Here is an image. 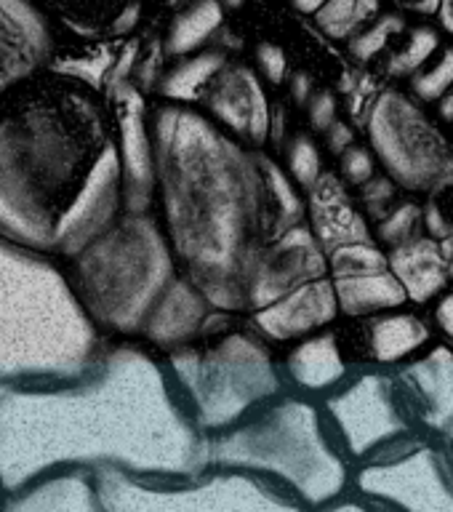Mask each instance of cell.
<instances>
[{
	"label": "cell",
	"mask_w": 453,
	"mask_h": 512,
	"mask_svg": "<svg viewBox=\"0 0 453 512\" xmlns=\"http://www.w3.org/2000/svg\"><path fill=\"white\" fill-rule=\"evenodd\" d=\"M200 451L166 363L134 339H110L78 376L0 390V499L54 470L184 478Z\"/></svg>",
	"instance_id": "obj_1"
},
{
	"label": "cell",
	"mask_w": 453,
	"mask_h": 512,
	"mask_svg": "<svg viewBox=\"0 0 453 512\" xmlns=\"http://www.w3.org/2000/svg\"><path fill=\"white\" fill-rule=\"evenodd\" d=\"M123 208L107 96L43 70L0 102V238L62 262Z\"/></svg>",
	"instance_id": "obj_2"
},
{
	"label": "cell",
	"mask_w": 453,
	"mask_h": 512,
	"mask_svg": "<svg viewBox=\"0 0 453 512\" xmlns=\"http://www.w3.org/2000/svg\"><path fill=\"white\" fill-rule=\"evenodd\" d=\"M152 214L176 270L216 310L246 315L248 278L278 238L264 150L224 131L200 107L150 102Z\"/></svg>",
	"instance_id": "obj_3"
},
{
	"label": "cell",
	"mask_w": 453,
	"mask_h": 512,
	"mask_svg": "<svg viewBox=\"0 0 453 512\" xmlns=\"http://www.w3.org/2000/svg\"><path fill=\"white\" fill-rule=\"evenodd\" d=\"M107 342L62 264L0 238V390L83 374Z\"/></svg>",
	"instance_id": "obj_4"
},
{
	"label": "cell",
	"mask_w": 453,
	"mask_h": 512,
	"mask_svg": "<svg viewBox=\"0 0 453 512\" xmlns=\"http://www.w3.org/2000/svg\"><path fill=\"white\" fill-rule=\"evenodd\" d=\"M326 414L283 390L243 422L203 435V467L243 470L280 486L299 507H328L347 486V464Z\"/></svg>",
	"instance_id": "obj_5"
},
{
	"label": "cell",
	"mask_w": 453,
	"mask_h": 512,
	"mask_svg": "<svg viewBox=\"0 0 453 512\" xmlns=\"http://www.w3.org/2000/svg\"><path fill=\"white\" fill-rule=\"evenodd\" d=\"M59 264L96 331L104 339L134 342L182 275L158 216L128 208H120L94 238Z\"/></svg>",
	"instance_id": "obj_6"
},
{
	"label": "cell",
	"mask_w": 453,
	"mask_h": 512,
	"mask_svg": "<svg viewBox=\"0 0 453 512\" xmlns=\"http://www.w3.org/2000/svg\"><path fill=\"white\" fill-rule=\"evenodd\" d=\"M200 435H214L286 387L278 347L240 312L214 310L192 342L160 355Z\"/></svg>",
	"instance_id": "obj_7"
},
{
	"label": "cell",
	"mask_w": 453,
	"mask_h": 512,
	"mask_svg": "<svg viewBox=\"0 0 453 512\" xmlns=\"http://www.w3.org/2000/svg\"><path fill=\"white\" fill-rule=\"evenodd\" d=\"M102 512H299L302 507L267 478L227 467H203L184 478H134L94 472Z\"/></svg>",
	"instance_id": "obj_8"
},
{
	"label": "cell",
	"mask_w": 453,
	"mask_h": 512,
	"mask_svg": "<svg viewBox=\"0 0 453 512\" xmlns=\"http://www.w3.org/2000/svg\"><path fill=\"white\" fill-rule=\"evenodd\" d=\"M371 142L379 158L406 187H424L446 168V144L414 104L384 94L371 112Z\"/></svg>",
	"instance_id": "obj_9"
},
{
	"label": "cell",
	"mask_w": 453,
	"mask_h": 512,
	"mask_svg": "<svg viewBox=\"0 0 453 512\" xmlns=\"http://www.w3.org/2000/svg\"><path fill=\"white\" fill-rule=\"evenodd\" d=\"M107 102L115 123L120 176H123V208L128 211H152V187H155V163H152L150 102L142 88L128 78L107 91Z\"/></svg>",
	"instance_id": "obj_10"
},
{
	"label": "cell",
	"mask_w": 453,
	"mask_h": 512,
	"mask_svg": "<svg viewBox=\"0 0 453 512\" xmlns=\"http://www.w3.org/2000/svg\"><path fill=\"white\" fill-rule=\"evenodd\" d=\"M56 51L59 30L38 0H0V102L48 70Z\"/></svg>",
	"instance_id": "obj_11"
},
{
	"label": "cell",
	"mask_w": 453,
	"mask_h": 512,
	"mask_svg": "<svg viewBox=\"0 0 453 512\" xmlns=\"http://www.w3.org/2000/svg\"><path fill=\"white\" fill-rule=\"evenodd\" d=\"M198 107L224 131H230L235 139L254 150H264L270 142V99H267L259 72L251 64L230 59L208 83Z\"/></svg>",
	"instance_id": "obj_12"
},
{
	"label": "cell",
	"mask_w": 453,
	"mask_h": 512,
	"mask_svg": "<svg viewBox=\"0 0 453 512\" xmlns=\"http://www.w3.org/2000/svg\"><path fill=\"white\" fill-rule=\"evenodd\" d=\"M326 419L339 446L352 456H366L379 443L403 430L392 403V387L384 376H363L347 390L326 400Z\"/></svg>",
	"instance_id": "obj_13"
},
{
	"label": "cell",
	"mask_w": 453,
	"mask_h": 512,
	"mask_svg": "<svg viewBox=\"0 0 453 512\" xmlns=\"http://www.w3.org/2000/svg\"><path fill=\"white\" fill-rule=\"evenodd\" d=\"M323 275H328V262L310 227L302 222L288 227L278 238H272L256 259L248 278L246 315Z\"/></svg>",
	"instance_id": "obj_14"
},
{
	"label": "cell",
	"mask_w": 453,
	"mask_h": 512,
	"mask_svg": "<svg viewBox=\"0 0 453 512\" xmlns=\"http://www.w3.org/2000/svg\"><path fill=\"white\" fill-rule=\"evenodd\" d=\"M363 494L387 499L414 512H453V494L440 475L438 456L432 451L403 456L398 462L371 464L358 475Z\"/></svg>",
	"instance_id": "obj_15"
},
{
	"label": "cell",
	"mask_w": 453,
	"mask_h": 512,
	"mask_svg": "<svg viewBox=\"0 0 453 512\" xmlns=\"http://www.w3.org/2000/svg\"><path fill=\"white\" fill-rule=\"evenodd\" d=\"M336 315H339V302H336L334 283L328 275H323V278L307 280L267 307L248 312L246 320L267 342L283 347L294 339L326 328Z\"/></svg>",
	"instance_id": "obj_16"
},
{
	"label": "cell",
	"mask_w": 453,
	"mask_h": 512,
	"mask_svg": "<svg viewBox=\"0 0 453 512\" xmlns=\"http://www.w3.org/2000/svg\"><path fill=\"white\" fill-rule=\"evenodd\" d=\"M214 310L216 307L203 296V291L184 275H179L147 320L139 342L147 344L158 355H166L200 336Z\"/></svg>",
	"instance_id": "obj_17"
},
{
	"label": "cell",
	"mask_w": 453,
	"mask_h": 512,
	"mask_svg": "<svg viewBox=\"0 0 453 512\" xmlns=\"http://www.w3.org/2000/svg\"><path fill=\"white\" fill-rule=\"evenodd\" d=\"M0 512H102L91 470H54L0 499Z\"/></svg>",
	"instance_id": "obj_18"
},
{
	"label": "cell",
	"mask_w": 453,
	"mask_h": 512,
	"mask_svg": "<svg viewBox=\"0 0 453 512\" xmlns=\"http://www.w3.org/2000/svg\"><path fill=\"white\" fill-rule=\"evenodd\" d=\"M278 358L286 387L302 392V395L331 390L347 374L342 350H339L334 334L315 331L302 339H294V342L283 344V355L278 347Z\"/></svg>",
	"instance_id": "obj_19"
},
{
	"label": "cell",
	"mask_w": 453,
	"mask_h": 512,
	"mask_svg": "<svg viewBox=\"0 0 453 512\" xmlns=\"http://www.w3.org/2000/svg\"><path fill=\"white\" fill-rule=\"evenodd\" d=\"M54 27L80 40H115L134 30L144 0H38Z\"/></svg>",
	"instance_id": "obj_20"
},
{
	"label": "cell",
	"mask_w": 453,
	"mask_h": 512,
	"mask_svg": "<svg viewBox=\"0 0 453 512\" xmlns=\"http://www.w3.org/2000/svg\"><path fill=\"white\" fill-rule=\"evenodd\" d=\"M230 59V51L219 46V43L200 48L195 54L168 59V64L160 72L158 83L152 88V99L198 107L203 94H206L208 83L216 78V72L222 70Z\"/></svg>",
	"instance_id": "obj_21"
},
{
	"label": "cell",
	"mask_w": 453,
	"mask_h": 512,
	"mask_svg": "<svg viewBox=\"0 0 453 512\" xmlns=\"http://www.w3.org/2000/svg\"><path fill=\"white\" fill-rule=\"evenodd\" d=\"M312 192V235L328 251L344 243H363L368 240V230L352 206L344 198L342 184L334 176H318L310 187Z\"/></svg>",
	"instance_id": "obj_22"
},
{
	"label": "cell",
	"mask_w": 453,
	"mask_h": 512,
	"mask_svg": "<svg viewBox=\"0 0 453 512\" xmlns=\"http://www.w3.org/2000/svg\"><path fill=\"white\" fill-rule=\"evenodd\" d=\"M224 16L227 8L222 0H187L184 6L174 8L166 35L160 40L166 62L216 43V35L224 27Z\"/></svg>",
	"instance_id": "obj_23"
},
{
	"label": "cell",
	"mask_w": 453,
	"mask_h": 512,
	"mask_svg": "<svg viewBox=\"0 0 453 512\" xmlns=\"http://www.w3.org/2000/svg\"><path fill=\"white\" fill-rule=\"evenodd\" d=\"M331 283H334L339 310L347 315H363V312L398 307L400 302H406V288L400 286L395 275L387 272V267L358 272V275H339Z\"/></svg>",
	"instance_id": "obj_24"
},
{
	"label": "cell",
	"mask_w": 453,
	"mask_h": 512,
	"mask_svg": "<svg viewBox=\"0 0 453 512\" xmlns=\"http://www.w3.org/2000/svg\"><path fill=\"white\" fill-rule=\"evenodd\" d=\"M406 379L424 398V419L435 427H448L453 422V355L440 347L406 371Z\"/></svg>",
	"instance_id": "obj_25"
},
{
	"label": "cell",
	"mask_w": 453,
	"mask_h": 512,
	"mask_svg": "<svg viewBox=\"0 0 453 512\" xmlns=\"http://www.w3.org/2000/svg\"><path fill=\"white\" fill-rule=\"evenodd\" d=\"M392 270L400 286L406 288V296L424 302L446 283V272H443V259L435 243L430 240H419L411 246H403L392 256Z\"/></svg>",
	"instance_id": "obj_26"
},
{
	"label": "cell",
	"mask_w": 453,
	"mask_h": 512,
	"mask_svg": "<svg viewBox=\"0 0 453 512\" xmlns=\"http://www.w3.org/2000/svg\"><path fill=\"white\" fill-rule=\"evenodd\" d=\"M424 339H427V328L411 315L382 318L376 320L374 328H371V347H374V355L382 363L403 358L411 350H416Z\"/></svg>",
	"instance_id": "obj_27"
},
{
	"label": "cell",
	"mask_w": 453,
	"mask_h": 512,
	"mask_svg": "<svg viewBox=\"0 0 453 512\" xmlns=\"http://www.w3.org/2000/svg\"><path fill=\"white\" fill-rule=\"evenodd\" d=\"M376 0H326L315 11V19L331 38L350 35L358 24H363L371 14H376Z\"/></svg>",
	"instance_id": "obj_28"
},
{
	"label": "cell",
	"mask_w": 453,
	"mask_h": 512,
	"mask_svg": "<svg viewBox=\"0 0 453 512\" xmlns=\"http://www.w3.org/2000/svg\"><path fill=\"white\" fill-rule=\"evenodd\" d=\"M328 270L334 272V278L339 275H358V272H371V270H384L387 259H384L374 246L363 243H344V246L331 248V259Z\"/></svg>",
	"instance_id": "obj_29"
},
{
	"label": "cell",
	"mask_w": 453,
	"mask_h": 512,
	"mask_svg": "<svg viewBox=\"0 0 453 512\" xmlns=\"http://www.w3.org/2000/svg\"><path fill=\"white\" fill-rule=\"evenodd\" d=\"M286 166H288V176L294 179L299 187L304 190H310L312 184L318 182L320 176V155L318 147L307 139V136H294L286 147Z\"/></svg>",
	"instance_id": "obj_30"
},
{
	"label": "cell",
	"mask_w": 453,
	"mask_h": 512,
	"mask_svg": "<svg viewBox=\"0 0 453 512\" xmlns=\"http://www.w3.org/2000/svg\"><path fill=\"white\" fill-rule=\"evenodd\" d=\"M430 230L435 235H453V174L443 176L430 200Z\"/></svg>",
	"instance_id": "obj_31"
},
{
	"label": "cell",
	"mask_w": 453,
	"mask_h": 512,
	"mask_svg": "<svg viewBox=\"0 0 453 512\" xmlns=\"http://www.w3.org/2000/svg\"><path fill=\"white\" fill-rule=\"evenodd\" d=\"M438 46V35L432 30H419L411 40V46L408 51H403L400 56H395V62H392V70L395 72H408V70H416L419 64L427 59V56L435 51Z\"/></svg>",
	"instance_id": "obj_32"
},
{
	"label": "cell",
	"mask_w": 453,
	"mask_h": 512,
	"mask_svg": "<svg viewBox=\"0 0 453 512\" xmlns=\"http://www.w3.org/2000/svg\"><path fill=\"white\" fill-rule=\"evenodd\" d=\"M453 86V48H448L443 62L435 67L432 72L416 78V91L424 96V99H438L446 88Z\"/></svg>",
	"instance_id": "obj_33"
},
{
	"label": "cell",
	"mask_w": 453,
	"mask_h": 512,
	"mask_svg": "<svg viewBox=\"0 0 453 512\" xmlns=\"http://www.w3.org/2000/svg\"><path fill=\"white\" fill-rule=\"evenodd\" d=\"M403 24H400V19H384V22H379L374 27V30H368L363 38H358L355 43H352V54L360 56V59H368V56H374L379 48H384V43H387V38H390L392 32L400 30Z\"/></svg>",
	"instance_id": "obj_34"
},
{
	"label": "cell",
	"mask_w": 453,
	"mask_h": 512,
	"mask_svg": "<svg viewBox=\"0 0 453 512\" xmlns=\"http://www.w3.org/2000/svg\"><path fill=\"white\" fill-rule=\"evenodd\" d=\"M416 216H419V211H416L414 206H403L400 211H395V214L382 224V238L390 240V243L406 240L408 235H411V230H414Z\"/></svg>",
	"instance_id": "obj_35"
},
{
	"label": "cell",
	"mask_w": 453,
	"mask_h": 512,
	"mask_svg": "<svg viewBox=\"0 0 453 512\" xmlns=\"http://www.w3.org/2000/svg\"><path fill=\"white\" fill-rule=\"evenodd\" d=\"M342 166H344V171H347V176H350L355 184L368 182V179H371V174H374L371 155H368L366 150H360V147H350V150L344 152Z\"/></svg>",
	"instance_id": "obj_36"
},
{
	"label": "cell",
	"mask_w": 453,
	"mask_h": 512,
	"mask_svg": "<svg viewBox=\"0 0 453 512\" xmlns=\"http://www.w3.org/2000/svg\"><path fill=\"white\" fill-rule=\"evenodd\" d=\"M259 70L264 72V78L267 80L280 83V80H283V72H286L283 51L275 46H262V51H259Z\"/></svg>",
	"instance_id": "obj_37"
},
{
	"label": "cell",
	"mask_w": 453,
	"mask_h": 512,
	"mask_svg": "<svg viewBox=\"0 0 453 512\" xmlns=\"http://www.w3.org/2000/svg\"><path fill=\"white\" fill-rule=\"evenodd\" d=\"M310 115L312 123L318 128H331V123H334V99H331V94L315 96L310 104Z\"/></svg>",
	"instance_id": "obj_38"
},
{
	"label": "cell",
	"mask_w": 453,
	"mask_h": 512,
	"mask_svg": "<svg viewBox=\"0 0 453 512\" xmlns=\"http://www.w3.org/2000/svg\"><path fill=\"white\" fill-rule=\"evenodd\" d=\"M392 198V187L390 182H384V179H376V182H371L366 187V200H368V206L371 208H382L384 200H390Z\"/></svg>",
	"instance_id": "obj_39"
},
{
	"label": "cell",
	"mask_w": 453,
	"mask_h": 512,
	"mask_svg": "<svg viewBox=\"0 0 453 512\" xmlns=\"http://www.w3.org/2000/svg\"><path fill=\"white\" fill-rule=\"evenodd\" d=\"M352 134L350 128L342 126V123H334V131H331V147H334L336 152H342L347 144H350Z\"/></svg>",
	"instance_id": "obj_40"
},
{
	"label": "cell",
	"mask_w": 453,
	"mask_h": 512,
	"mask_svg": "<svg viewBox=\"0 0 453 512\" xmlns=\"http://www.w3.org/2000/svg\"><path fill=\"white\" fill-rule=\"evenodd\" d=\"M438 320H440V326L446 328L448 334L453 336V296L443 299V304H440V310H438Z\"/></svg>",
	"instance_id": "obj_41"
},
{
	"label": "cell",
	"mask_w": 453,
	"mask_h": 512,
	"mask_svg": "<svg viewBox=\"0 0 453 512\" xmlns=\"http://www.w3.org/2000/svg\"><path fill=\"white\" fill-rule=\"evenodd\" d=\"M323 3H326V0H294V6L299 8V11H304V14H315Z\"/></svg>",
	"instance_id": "obj_42"
},
{
	"label": "cell",
	"mask_w": 453,
	"mask_h": 512,
	"mask_svg": "<svg viewBox=\"0 0 453 512\" xmlns=\"http://www.w3.org/2000/svg\"><path fill=\"white\" fill-rule=\"evenodd\" d=\"M443 112H446L448 118H453V96H448L446 99V107H443Z\"/></svg>",
	"instance_id": "obj_43"
}]
</instances>
